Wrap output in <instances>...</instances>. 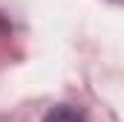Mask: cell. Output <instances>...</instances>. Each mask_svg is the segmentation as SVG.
<instances>
[{
  "instance_id": "1",
  "label": "cell",
  "mask_w": 124,
  "mask_h": 122,
  "mask_svg": "<svg viewBox=\"0 0 124 122\" xmlns=\"http://www.w3.org/2000/svg\"><path fill=\"white\" fill-rule=\"evenodd\" d=\"M46 122H87V119L72 108H55V111L46 113Z\"/></svg>"
}]
</instances>
